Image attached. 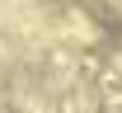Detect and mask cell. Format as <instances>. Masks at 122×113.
I'll use <instances>...</instances> for the list:
<instances>
[{
  "label": "cell",
  "instance_id": "6da1fadb",
  "mask_svg": "<svg viewBox=\"0 0 122 113\" xmlns=\"http://www.w3.org/2000/svg\"><path fill=\"white\" fill-rule=\"evenodd\" d=\"M47 66H52L56 75H66V71H75V52H66V47H52V52H47Z\"/></svg>",
  "mask_w": 122,
  "mask_h": 113
}]
</instances>
